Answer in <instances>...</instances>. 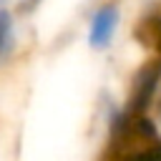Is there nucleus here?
I'll use <instances>...</instances> for the list:
<instances>
[{"mask_svg": "<svg viewBox=\"0 0 161 161\" xmlns=\"http://www.w3.org/2000/svg\"><path fill=\"white\" fill-rule=\"evenodd\" d=\"M40 3H43V0H18V13H20V15H30V13L38 10Z\"/></svg>", "mask_w": 161, "mask_h": 161, "instance_id": "5", "label": "nucleus"}, {"mask_svg": "<svg viewBox=\"0 0 161 161\" xmlns=\"http://www.w3.org/2000/svg\"><path fill=\"white\" fill-rule=\"evenodd\" d=\"M5 3H8V0H0V8H3V5H5Z\"/></svg>", "mask_w": 161, "mask_h": 161, "instance_id": "6", "label": "nucleus"}, {"mask_svg": "<svg viewBox=\"0 0 161 161\" xmlns=\"http://www.w3.org/2000/svg\"><path fill=\"white\" fill-rule=\"evenodd\" d=\"M118 23H121V8L116 0H106L96 5L88 20V45L93 50H106L116 38Z\"/></svg>", "mask_w": 161, "mask_h": 161, "instance_id": "2", "label": "nucleus"}, {"mask_svg": "<svg viewBox=\"0 0 161 161\" xmlns=\"http://www.w3.org/2000/svg\"><path fill=\"white\" fill-rule=\"evenodd\" d=\"M161 88V58L156 60H148L143 68H138L133 83H131V93H128V101L126 106L121 108V113L126 116H141L148 111L151 101L156 98Z\"/></svg>", "mask_w": 161, "mask_h": 161, "instance_id": "1", "label": "nucleus"}, {"mask_svg": "<svg viewBox=\"0 0 161 161\" xmlns=\"http://www.w3.org/2000/svg\"><path fill=\"white\" fill-rule=\"evenodd\" d=\"M18 45V23H15V13L8 10L5 5L0 8V65H5Z\"/></svg>", "mask_w": 161, "mask_h": 161, "instance_id": "3", "label": "nucleus"}, {"mask_svg": "<svg viewBox=\"0 0 161 161\" xmlns=\"http://www.w3.org/2000/svg\"><path fill=\"white\" fill-rule=\"evenodd\" d=\"M121 161H161V141H151L141 148H133L121 156Z\"/></svg>", "mask_w": 161, "mask_h": 161, "instance_id": "4", "label": "nucleus"}]
</instances>
